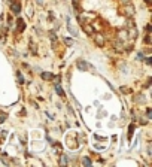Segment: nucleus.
<instances>
[{
  "label": "nucleus",
  "mask_w": 152,
  "mask_h": 167,
  "mask_svg": "<svg viewBox=\"0 0 152 167\" xmlns=\"http://www.w3.org/2000/svg\"><path fill=\"white\" fill-rule=\"evenodd\" d=\"M17 78H18V82L19 84H24V76H23L21 72H17Z\"/></svg>",
  "instance_id": "nucleus-12"
},
{
  "label": "nucleus",
  "mask_w": 152,
  "mask_h": 167,
  "mask_svg": "<svg viewBox=\"0 0 152 167\" xmlns=\"http://www.w3.org/2000/svg\"><path fill=\"white\" fill-rule=\"evenodd\" d=\"M145 2H146L148 5H151V3H152V2H151V0H145Z\"/></svg>",
  "instance_id": "nucleus-25"
},
{
  "label": "nucleus",
  "mask_w": 152,
  "mask_h": 167,
  "mask_svg": "<svg viewBox=\"0 0 152 167\" xmlns=\"http://www.w3.org/2000/svg\"><path fill=\"white\" fill-rule=\"evenodd\" d=\"M36 2H37L39 6H43V2H42V0H36Z\"/></svg>",
  "instance_id": "nucleus-24"
},
{
  "label": "nucleus",
  "mask_w": 152,
  "mask_h": 167,
  "mask_svg": "<svg viewBox=\"0 0 152 167\" xmlns=\"http://www.w3.org/2000/svg\"><path fill=\"white\" fill-rule=\"evenodd\" d=\"M76 67L79 70H85V72H87V70H94V67H91L85 60H78V61H76Z\"/></svg>",
  "instance_id": "nucleus-2"
},
{
  "label": "nucleus",
  "mask_w": 152,
  "mask_h": 167,
  "mask_svg": "<svg viewBox=\"0 0 152 167\" xmlns=\"http://www.w3.org/2000/svg\"><path fill=\"white\" fill-rule=\"evenodd\" d=\"M49 39H51V42H52V46L55 48V41H57V35H55V31L52 30V31H49Z\"/></svg>",
  "instance_id": "nucleus-10"
},
{
  "label": "nucleus",
  "mask_w": 152,
  "mask_h": 167,
  "mask_svg": "<svg viewBox=\"0 0 152 167\" xmlns=\"http://www.w3.org/2000/svg\"><path fill=\"white\" fill-rule=\"evenodd\" d=\"M64 42L67 43V45H72V43H73V41H72V39H69V37H66V39H64Z\"/></svg>",
  "instance_id": "nucleus-17"
},
{
  "label": "nucleus",
  "mask_w": 152,
  "mask_h": 167,
  "mask_svg": "<svg viewBox=\"0 0 152 167\" xmlns=\"http://www.w3.org/2000/svg\"><path fill=\"white\" fill-rule=\"evenodd\" d=\"M40 78L43 81H51V79H54V75L51 72H43V73H40Z\"/></svg>",
  "instance_id": "nucleus-6"
},
{
  "label": "nucleus",
  "mask_w": 152,
  "mask_h": 167,
  "mask_svg": "<svg viewBox=\"0 0 152 167\" xmlns=\"http://www.w3.org/2000/svg\"><path fill=\"white\" fill-rule=\"evenodd\" d=\"M134 6L131 5V3H127V5H124V15L125 17H133L134 15Z\"/></svg>",
  "instance_id": "nucleus-3"
},
{
  "label": "nucleus",
  "mask_w": 152,
  "mask_h": 167,
  "mask_svg": "<svg viewBox=\"0 0 152 167\" xmlns=\"http://www.w3.org/2000/svg\"><path fill=\"white\" fill-rule=\"evenodd\" d=\"M60 163H61V166H67V157H66V155H61Z\"/></svg>",
  "instance_id": "nucleus-15"
},
{
  "label": "nucleus",
  "mask_w": 152,
  "mask_h": 167,
  "mask_svg": "<svg viewBox=\"0 0 152 167\" xmlns=\"http://www.w3.org/2000/svg\"><path fill=\"white\" fill-rule=\"evenodd\" d=\"M118 39H119V41L122 42V41H125V39L128 37V33H127V30H119V33H118Z\"/></svg>",
  "instance_id": "nucleus-8"
},
{
  "label": "nucleus",
  "mask_w": 152,
  "mask_h": 167,
  "mask_svg": "<svg viewBox=\"0 0 152 167\" xmlns=\"http://www.w3.org/2000/svg\"><path fill=\"white\" fill-rule=\"evenodd\" d=\"M54 88H55V92H57V94H58V96H60V97H64V96H66L60 84H55V86H54Z\"/></svg>",
  "instance_id": "nucleus-9"
},
{
  "label": "nucleus",
  "mask_w": 152,
  "mask_h": 167,
  "mask_svg": "<svg viewBox=\"0 0 152 167\" xmlns=\"http://www.w3.org/2000/svg\"><path fill=\"white\" fill-rule=\"evenodd\" d=\"M78 5H79V0H73V6L78 9Z\"/></svg>",
  "instance_id": "nucleus-22"
},
{
  "label": "nucleus",
  "mask_w": 152,
  "mask_h": 167,
  "mask_svg": "<svg viewBox=\"0 0 152 167\" xmlns=\"http://www.w3.org/2000/svg\"><path fill=\"white\" fill-rule=\"evenodd\" d=\"M82 163H84V166H87V167L92 166V161L90 160V157H82Z\"/></svg>",
  "instance_id": "nucleus-11"
},
{
  "label": "nucleus",
  "mask_w": 152,
  "mask_h": 167,
  "mask_svg": "<svg viewBox=\"0 0 152 167\" xmlns=\"http://www.w3.org/2000/svg\"><path fill=\"white\" fill-rule=\"evenodd\" d=\"M94 42H96L97 46H100V48H102V46H104V42H106V41H104V36L103 35L97 33V35H94Z\"/></svg>",
  "instance_id": "nucleus-4"
},
{
  "label": "nucleus",
  "mask_w": 152,
  "mask_h": 167,
  "mask_svg": "<svg viewBox=\"0 0 152 167\" xmlns=\"http://www.w3.org/2000/svg\"><path fill=\"white\" fill-rule=\"evenodd\" d=\"M130 2H131V0H121L122 5H127V3H130Z\"/></svg>",
  "instance_id": "nucleus-23"
},
{
  "label": "nucleus",
  "mask_w": 152,
  "mask_h": 167,
  "mask_svg": "<svg viewBox=\"0 0 152 167\" xmlns=\"http://www.w3.org/2000/svg\"><path fill=\"white\" fill-rule=\"evenodd\" d=\"M145 43H146V45H151V35H149V33L145 36Z\"/></svg>",
  "instance_id": "nucleus-16"
},
{
  "label": "nucleus",
  "mask_w": 152,
  "mask_h": 167,
  "mask_svg": "<svg viewBox=\"0 0 152 167\" xmlns=\"http://www.w3.org/2000/svg\"><path fill=\"white\" fill-rule=\"evenodd\" d=\"M17 29H18V31H24L25 30V21L23 18H18L17 19Z\"/></svg>",
  "instance_id": "nucleus-5"
},
{
  "label": "nucleus",
  "mask_w": 152,
  "mask_h": 167,
  "mask_svg": "<svg viewBox=\"0 0 152 167\" xmlns=\"http://www.w3.org/2000/svg\"><path fill=\"white\" fill-rule=\"evenodd\" d=\"M82 29H84V31L87 33V35H90V36L92 35V33H94V29H92L90 24H84V25H82Z\"/></svg>",
  "instance_id": "nucleus-7"
},
{
  "label": "nucleus",
  "mask_w": 152,
  "mask_h": 167,
  "mask_svg": "<svg viewBox=\"0 0 152 167\" xmlns=\"http://www.w3.org/2000/svg\"><path fill=\"white\" fill-rule=\"evenodd\" d=\"M9 9L12 11V14H21V2L19 0H12V2L9 3Z\"/></svg>",
  "instance_id": "nucleus-1"
},
{
  "label": "nucleus",
  "mask_w": 152,
  "mask_h": 167,
  "mask_svg": "<svg viewBox=\"0 0 152 167\" xmlns=\"http://www.w3.org/2000/svg\"><path fill=\"white\" fill-rule=\"evenodd\" d=\"M151 30H152V25H151V24H146V31L151 33Z\"/></svg>",
  "instance_id": "nucleus-20"
},
{
  "label": "nucleus",
  "mask_w": 152,
  "mask_h": 167,
  "mask_svg": "<svg viewBox=\"0 0 152 167\" xmlns=\"http://www.w3.org/2000/svg\"><path fill=\"white\" fill-rule=\"evenodd\" d=\"M133 131H134V124H131L130 128H128V140L131 139V136H133Z\"/></svg>",
  "instance_id": "nucleus-13"
},
{
  "label": "nucleus",
  "mask_w": 152,
  "mask_h": 167,
  "mask_svg": "<svg viewBox=\"0 0 152 167\" xmlns=\"http://www.w3.org/2000/svg\"><path fill=\"white\" fill-rule=\"evenodd\" d=\"M136 102H137V103H145V96H143V94H139L137 98H136Z\"/></svg>",
  "instance_id": "nucleus-14"
},
{
  "label": "nucleus",
  "mask_w": 152,
  "mask_h": 167,
  "mask_svg": "<svg viewBox=\"0 0 152 167\" xmlns=\"http://www.w3.org/2000/svg\"><path fill=\"white\" fill-rule=\"evenodd\" d=\"M145 61H146V64H152V58H151V57H148L146 60H145Z\"/></svg>",
  "instance_id": "nucleus-21"
},
{
  "label": "nucleus",
  "mask_w": 152,
  "mask_h": 167,
  "mask_svg": "<svg viewBox=\"0 0 152 167\" xmlns=\"http://www.w3.org/2000/svg\"><path fill=\"white\" fill-rule=\"evenodd\" d=\"M146 116H148V118H151V116H152V110H151L149 108L146 109Z\"/></svg>",
  "instance_id": "nucleus-19"
},
{
  "label": "nucleus",
  "mask_w": 152,
  "mask_h": 167,
  "mask_svg": "<svg viewBox=\"0 0 152 167\" xmlns=\"http://www.w3.org/2000/svg\"><path fill=\"white\" fill-rule=\"evenodd\" d=\"M143 54H142V52H139V54H137V60H140V61H143Z\"/></svg>",
  "instance_id": "nucleus-18"
}]
</instances>
